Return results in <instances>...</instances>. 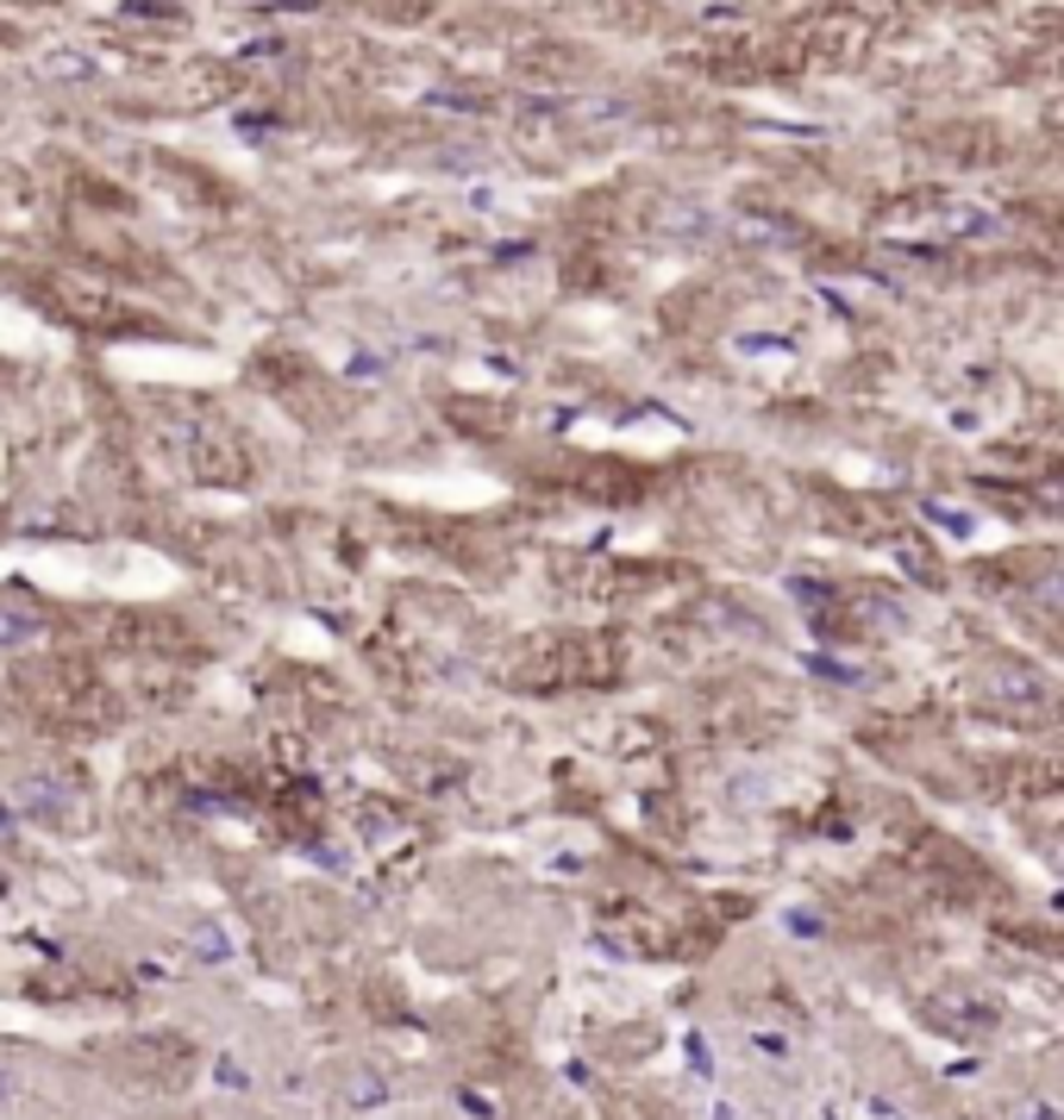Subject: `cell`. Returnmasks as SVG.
Listing matches in <instances>:
<instances>
[{"label":"cell","instance_id":"obj_2","mask_svg":"<svg viewBox=\"0 0 1064 1120\" xmlns=\"http://www.w3.org/2000/svg\"><path fill=\"white\" fill-rule=\"evenodd\" d=\"M983 696H995V701H1039V670H1027V664H983Z\"/></svg>","mask_w":1064,"mask_h":1120},{"label":"cell","instance_id":"obj_1","mask_svg":"<svg viewBox=\"0 0 1064 1120\" xmlns=\"http://www.w3.org/2000/svg\"><path fill=\"white\" fill-rule=\"evenodd\" d=\"M927 1021H939L945 1033H958V1039H983L989 1026H995V1001H983L977 989H939L927 1001Z\"/></svg>","mask_w":1064,"mask_h":1120},{"label":"cell","instance_id":"obj_3","mask_svg":"<svg viewBox=\"0 0 1064 1120\" xmlns=\"http://www.w3.org/2000/svg\"><path fill=\"white\" fill-rule=\"evenodd\" d=\"M1052 858H1059V864H1064V846H1059V851H1052Z\"/></svg>","mask_w":1064,"mask_h":1120}]
</instances>
